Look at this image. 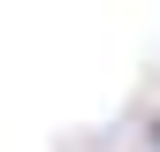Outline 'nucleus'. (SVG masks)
Instances as JSON below:
<instances>
[{"label": "nucleus", "mask_w": 160, "mask_h": 152, "mask_svg": "<svg viewBox=\"0 0 160 152\" xmlns=\"http://www.w3.org/2000/svg\"><path fill=\"white\" fill-rule=\"evenodd\" d=\"M152 145H160V129H152Z\"/></svg>", "instance_id": "f257e3e1"}]
</instances>
